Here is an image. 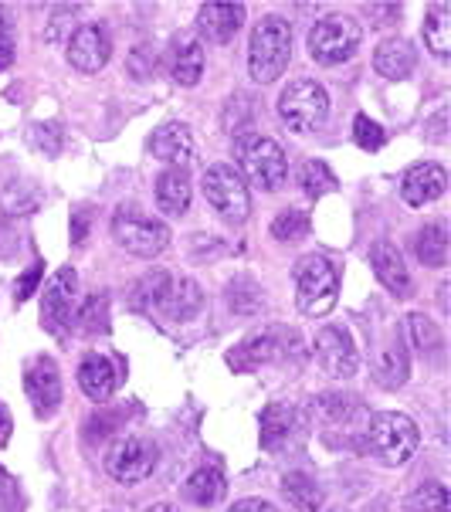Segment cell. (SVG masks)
<instances>
[{
	"instance_id": "obj_1",
	"label": "cell",
	"mask_w": 451,
	"mask_h": 512,
	"mask_svg": "<svg viewBox=\"0 0 451 512\" xmlns=\"http://www.w3.org/2000/svg\"><path fill=\"white\" fill-rule=\"evenodd\" d=\"M292 24L279 14H268L255 24L248 41V72L258 85H272L289 68Z\"/></svg>"
},
{
	"instance_id": "obj_2",
	"label": "cell",
	"mask_w": 451,
	"mask_h": 512,
	"mask_svg": "<svg viewBox=\"0 0 451 512\" xmlns=\"http://www.w3.org/2000/svg\"><path fill=\"white\" fill-rule=\"evenodd\" d=\"M234 156L241 163V173L268 194L282 190L285 180H289V156L279 143L262 133H241L238 143H234Z\"/></svg>"
},
{
	"instance_id": "obj_3",
	"label": "cell",
	"mask_w": 451,
	"mask_h": 512,
	"mask_svg": "<svg viewBox=\"0 0 451 512\" xmlns=\"http://www.w3.org/2000/svg\"><path fill=\"white\" fill-rule=\"evenodd\" d=\"M363 435H367V448L390 468L407 465L414 458V451H418V445H421L418 424L407 418V414H397V411L374 414Z\"/></svg>"
},
{
	"instance_id": "obj_4",
	"label": "cell",
	"mask_w": 451,
	"mask_h": 512,
	"mask_svg": "<svg viewBox=\"0 0 451 512\" xmlns=\"http://www.w3.org/2000/svg\"><path fill=\"white\" fill-rule=\"evenodd\" d=\"M340 295V268L326 255H306L296 265V302L302 316L319 319L336 306Z\"/></svg>"
},
{
	"instance_id": "obj_5",
	"label": "cell",
	"mask_w": 451,
	"mask_h": 512,
	"mask_svg": "<svg viewBox=\"0 0 451 512\" xmlns=\"http://www.w3.org/2000/svg\"><path fill=\"white\" fill-rule=\"evenodd\" d=\"M279 119L292 133H319L329 119V95L312 78H296L279 95Z\"/></svg>"
},
{
	"instance_id": "obj_6",
	"label": "cell",
	"mask_w": 451,
	"mask_h": 512,
	"mask_svg": "<svg viewBox=\"0 0 451 512\" xmlns=\"http://www.w3.org/2000/svg\"><path fill=\"white\" fill-rule=\"evenodd\" d=\"M363 41V28L353 17H343V14H329L323 21H316L309 28V38H306V48H309V58L323 68H333V65H343L357 55Z\"/></svg>"
},
{
	"instance_id": "obj_7",
	"label": "cell",
	"mask_w": 451,
	"mask_h": 512,
	"mask_svg": "<svg viewBox=\"0 0 451 512\" xmlns=\"http://www.w3.org/2000/svg\"><path fill=\"white\" fill-rule=\"evenodd\" d=\"M112 238L119 248H126L136 258H156L170 245V228L136 207H119L112 218Z\"/></svg>"
},
{
	"instance_id": "obj_8",
	"label": "cell",
	"mask_w": 451,
	"mask_h": 512,
	"mask_svg": "<svg viewBox=\"0 0 451 512\" xmlns=\"http://www.w3.org/2000/svg\"><path fill=\"white\" fill-rule=\"evenodd\" d=\"M201 187H204L207 204H211L224 221H234V224L248 221V214H251L248 187H245V180L228 167V163H214V167H207Z\"/></svg>"
},
{
	"instance_id": "obj_9",
	"label": "cell",
	"mask_w": 451,
	"mask_h": 512,
	"mask_svg": "<svg viewBox=\"0 0 451 512\" xmlns=\"http://www.w3.org/2000/svg\"><path fill=\"white\" fill-rule=\"evenodd\" d=\"M156 462H160V451H156L153 441L140 438V435H129V438H119L116 445L109 448L106 472L116 482L136 485V482L150 479V475L156 472Z\"/></svg>"
},
{
	"instance_id": "obj_10",
	"label": "cell",
	"mask_w": 451,
	"mask_h": 512,
	"mask_svg": "<svg viewBox=\"0 0 451 512\" xmlns=\"http://www.w3.org/2000/svg\"><path fill=\"white\" fill-rule=\"evenodd\" d=\"M316 360L329 377H353L360 367V353L353 346V336L343 326H323L316 333Z\"/></svg>"
},
{
	"instance_id": "obj_11",
	"label": "cell",
	"mask_w": 451,
	"mask_h": 512,
	"mask_svg": "<svg viewBox=\"0 0 451 512\" xmlns=\"http://www.w3.org/2000/svg\"><path fill=\"white\" fill-rule=\"evenodd\" d=\"M75 289H78V275L75 268H58L51 275V282L45 285L41 292V323H45L48 333H62L72 319V309H75Z\"/></svg>"
},
{
	"instance_id": "obj_12",
	"label": "cell",
	"mask_w": 451,
	"mask_h": 512,
	"mask_svg": "<svg viewBox=\"0 0 451 512\" xmlns=\"http://www.w3.org/2000/svg\"><path fill=\"white\" fill-rule=\"evenodd\" d=\"M153 282V302L160 306L163 312H167L170 319H190V316H197L204 306V292H201V285H197L194 279H167V275H156Z\"/></svg>"
},
{
	"instance_id": "obj_13",
	"label": "cell",
	"mask_w": 451,
	"mask_h": 512,
	"mask_svg": "<svg viewBox=\"0 0 451 512\" xmlns=\"http://www.w3.org/2000/svg\"><path fill=\"white\" fill-rule=\"evenodd\" d=\"M24 390H28L34 414L38 418H51L62 404V377H58V367L48 357H38L28 363L24 370Z\"/></svg>"
},
{
	"instance_id": "obj_14",
	"label": "cell",
	"mask_w": 451,
	"mask_h": 512,
	"mask_svg": "<svg viewBox=\"0 0 451 512\" xmlns=\"http://www.w3.org/2000/svg\"><path fill=\"white\" fill-rule=\"evenodd\" d=\"M109 55H112V41L102 24H82V28L72 34V41H68V62L85 75L102 72Z\"/></svg>"
},
{
	"instance_id": "obj_15",
	"label": "cell",
	"mask_w": 451,
	"mask_h": 512,
	"mask_svg": "<svg viewBox=\"0 0 451 512\" xmlns=\"http://www.w3.org/2000/svg\"><path fill=\"white\" fill-rule=\"evenodd\" d=\"M445 187H448L445 167H438V163H418V167H411L404 173L401 197H404V204L424 207V204L438 201V197L445 194Z\"/></svg>"
},
{
	"instance_id": "obj_16",
	"label": "cell",
	"mask_w": 451,
	"mask_h": 512,
	"mask_svg": "<svg viewBox=\"0 0 451 512\" xmlns=\"http://www.w3.org/2000/svg\"><path fill=\"white\" fill-rule=\"evenodd\" d=\"M370 265H374V275L387 292H394L397 299H407V295H411V272H407L404 255L397 251V245L377 241V245L370 248Z\"/></svg>"
},
{
	"instance_id": "obj_17",
	"label": "cell",
	"mask_w": 451,
	"mask_h": 512,
	"mask_svg": "<svg viewBox=\"0 0 451 512\" xmlns=\"http://www.w3.org/2000/svg\"><path fill=\"white\" fill-rule=\"evenodd\" d=\"M245 24V4H204L197 11V28L214 45H228Z\"/></svg>"
},
{
	"instance_id": "obj_18",
	"label": "cell",
	"mask_w": 451,
	"mask_h": 512,
	"mask_svg": "<svg viewBox=\"0 0 451 512\" xmlns=\"http://www.w3.org/2000/svg\"><path fill=\"white\" fill-rule=\"evenodd\" d=\"M153 156L163 160L167 167H187V160L194 156V136H190L187 123H163L153 133Z\"/></svg>"
},
{
	"instance_id": "obj_19",
	"label": "cell",
	"mask_w": 451,
	"mask_h": 512,
	"mask_svg": "<svg viewBox=\"0 0 451 512\" xmlns=\"http://www.w3.org/2000/svg\"><path fill=\"white\" fill-rule=\"evenodd\" d=\"M299 411L292 404H268L262 414V448L265 451H282L292 438L299 435Z\"/></svg>"
},
{
	"instance_id": "obj_20",
	"label": "cell",
	"mask_w": 451,
	"mask_h": 512,
	"mask_svg": "<svg viewBox=\"0 0 451 512\" xmlns=\"http://www.w3.org/2000/svg\"><path fill=\"white\" fill-rule=\"evenodd\" d=\"M78 387L85 390V397L95 404L109 401L112 390H116V367L109 363V357H99V353H89L78 367Z\"/></svg>"
},
{
	"instance_id": "obj_21",
	"label": "cell",
	"mask_w": 451,
	"mask_h": 512,
	"mask_svg": "<svg viewBox=\"0 0 451 512\" xmlns=\"http://www.w3.org/2000/svg\"><path fill=\"white\" fill-rule=\"evenodd\" d=\"M414 48H411V41L407 38H384L377 45V51H374V68L384 78H394V82H401V78H407L414 72Z\"/></svg>"
},
{
	"instance_id": "obj_22",
	"label": "cell",
	"mask_w": 451,
	"mask_h": 512,
	"mask_svg": "<svg viewBox=\"0 0 451 512\" xmlns=\"http://www.w3.org/2000/svg\"><path fill=\"white\" fill-rule=\"evenodd\" d=\"M407 367H411V363H407V350H404L401 336H390L374 353V377H377V384L387 390H397L407 384Z\"/></svg>"
},
{
	"instance_id": "obj_23",
	"label": "cell",
	"mask_w": 451,
	"mask_h": 512,
	"mask_svg": "<svg viewBox=\"0 0 451 512\" xmlns=\"http://www.w3.org/2000/svg\"><path fill=\"white\" fill-rule=\"evenodd\" d=\"M156 207H160L163 214H184L190 207V177L187 170L180 167H170L163 170L160 177H156Z\"/></svg>"
},
{
	"instance_id": "obj_24",
	"label": "cell",
	"mask_w": 451,
	"mask_h": 512,
	"mask_svg": "<svg viewBox=\"0 0 451 512\" xmlns=\"http://www.w3.org/2000/svg\"><path fill=\"white\" fill-rule=\"evenodd\" d=\"M424 48H428L438 62H448L451 58V4L448 0L431 4L428 17H424Z\"/></svg>"
},
{
	"instance_id": "obj_25",
	"label": "cell",
	"mask_w": 451,
	"mask_h": 512,
	"mask_svg": "<svg viewBox=\"0 0 451 512\" xmlns=\"http://www.w3.org/2000/svg\"><path fill=\"white\" fill-rule=\"evenodd\" d=\"M204 75V45L201 38H180L177 48H173V82L184 85H197Z\"/></svg>"
},
{
	"instance_id": "obj_26",
	"label": "cell",
	"mask_w": 451,
	"mask_h": 512,
	"mask_svg": "<svg viewBox=\"0 0 451 512\" xmlns=\"http://www.w3.org/2000/svg\"><path fill=\"white\" fill-rule=\"evenodd\" d=\"M184 496L194 502V506H218L221 496H224V475H221V468H214V465H204V468H197L194 475L187 479L184 485Z\"/></svg>"
},
{
	"instance_id": "obj_27",
	"label": "cell",
	"mask_w": 451,
	"mask_h": 512,
	"mask_svg": "<svg viewBox=\"0 0 451 512\" xmlns=\"http://www.w3.org/2000/svg\"><path fill=\"white\" fill-rule=\"evenodd\" d=\"M414 255L428 268H445L448 262V228L445 224H424L414 234Z\"/></svg>"
},
{
	"instance_id": "obj_28",
	"label": "cell",
	"mask_w": 451,
	"mask_h": 512,
	"mask_svg": "<svg viewBox=\"0 0 451 512\" xmlns=\"http://www.w3.org/2000/svg\"><path fill=\"white\" fill-rule=\"evenodd\" d=\"M282 496L289 499L292 509L299 512H319L323 506V489L316 485V479H309L306 472H289L282 479Z\"/></svg>"
},
{
	"instance_id": "obj_29",
	"label": "cell",
	"mask_w": 451,
	"mask_h": 512,
	"mask_svg": "<svg viewBox=\"0 0 451 512\" xmlns=\"http://www.w3.org/2000/svg\"><path fill=\"white\" fill-rule=\"evenodd\" d=\"M407 336H411V346L421 353V357H441V329L431 323L421 312H411L407 316Z\"/></svg>"
},
{
	"instance_id": "obj_30",
	"label": "cell",
	"mask_w": 451,
	"mask_h": 512,
	"mask_svg": "<svg viewBox=\"0 0 451 512\" xmlns=\"http://www.w3.org/2000/svg\"><path fill=\"white\" fill-rule=\"evenodd\" d=\"M312 404H316L319 418L333 421V424H350L353 414H360V401L350 394H319Z\"/></svg>"
},
{
	"instance_id": "obj_31",
	"label": "cell",
	"mask_w": 451,
	"mask_h": 512,
	"mask_svg": "<svg viewBox=\"0 0 451 512\" xmlns=\"http://www.w3.org/2000/svg\"><path fill=\"white\" fill-rule=\"evenodd\" d=\"M275 350H279V346L272 343V336H251V340H245L231 353V363L234 367H258V363L272 360Z\"/></svg>"
},
{
	"instance_id": "obj_32",
	"label": "cell",
	"mask_w": 451,
	"mask_h": 512,
	"mask_svg": "<svg viewBox=\"0 0 451 512\" xmlns=\"http://www.w3.org/2000/svg\"><path fill=\"white\" fill-rule=\"evenodd\" d=\"M299 187L306 190V197H323L329 190H336V173L323 160H309L299 173Z\"/></svg>"
},
{
	"instance_id": "obj_33",
	"label": "cell",
	"mask_w": 451,
	"mask_h": 512,
	"mask_svg": "<svg viewBox=\"0 0 451 512\" xmlns=\"http://www.w3.org/2000/svg\"><path fill=\"white\" fill-rule=\"evenodd\" d=\"M411 512H448V489L441 482H424L407 496Z\"/></svg>"
},
{
	"instance_id": "obj_34",
	"label": "cell",
	"mask_w": 451,
	"mask_h": 512,
	"mask_svg": "<svg viewBox=\"0 0 451 512\" xmlns=\"http://www.w3.org/2000/svg\"><path fill=\"white\" fill-rule=\"evenodd\" d=\"M272 234L279 241H299L309 234V214L306 211H282L272 221Z\"/></svg>"
},
{
	"instance_id": "obj_35",
	"label": "cell",
	"mask_w": 451,
	"mask_h": 512,
	"mask_svg": "<svg viewBox=\"0 0 451 512\" xmlns=\"http://www.w3.org/2000/svg\"><path fill=\"white\" fill-rule=\"evenodd\" d=\"M353 140H357L360 150L377 153L387 136H384V129H380V123H374L370 116H357L353 119Z\"/></svg>"
},
{
	"instance_id": "obj_36",
	"label": "cell",
	"mask_w": 451,
	"mask_h": 512,
	"mask_svg": "<svg viewBox=\"0 0 451 512\" xmlns=\"http://www.w3.org/2000/svg\"><path fill=\"white\" fill-rule=\"evenodd\" d=\"M228 302H231V309H238V312H255L262 306V292H258L251 282L241 279V282L228 285Z\"/></svg>"
},
{
	"instance_id": "obj_37",
	"label": "cell",
	"mask_w": 451,
	"mask_h": 512,
	"mask_svg": "<svg viewBox=\"0 0 451 512\" xmlns=\"http://www.w3.org/2000/svg\"><path fill=\"white\" fill-rule=\"evenodd\" d=\"M14 51H17V45H14V28H11V14L0 7V72H7L11 68V62H14Z\"/></svg>"
},
{
	"instance_id": "obj_38",
	"label": "cell",
	"mask_w": 451,
	"mask_h": 512,
	"mask_svg": "<svg viewBox=\"0 0 451 512\" xmlns=\"http://www.w3.org/2000/svg\"><path fill=\"white\" fill-rule=\"evenodd\" d=\"M41 272H45V265H31L28 272H24V279L17 282V302H24V299H31L34 289H38V279H41Z\"/></svg>"
},
{
	"instance_id": "obj_39",
	"label": "cell",
	"mask_w": 451,
	"mask_h": 512,
	"mask_svg": "<svg viewBox=\"0 0 451 512\" xmlns=\"http://www.w3.org/2000/svg\"><path fill=\"white\" fill-rule=\"evenodd\" d=\"M228 512H279V509L265 499H241V502H234Z\"/></svg>"
},
{
	"instance_id": "obj_40",
	"label": "cell",
	"mask_w": 451,
	"mask_h": 512,
	"mask_svg": "<svg viewBox=\"0 0 451 512\" xmlns=\"http://www.w3.org/2000/svg\"><path fill=\"white\" fill-rule=\"evenodd\" d=\"M11 485H14V482H11V475H7L4 468H0V499L11 496Z\"/></svg>"
},
{
	"instance_id": "obj_41",
	"label": "cell",
	"mask_w": 451,
	"mask_h": 512,
	"mask_svg": "<svg viewBox=\"0 0 451 512\" xmlns=\"http://www.w3.org/2000/svg\"><path fill=\"white\" fill-rule=\"evenodd\" d=\"M7 431H11V421H7L4 407H0V441H7Z\"/></svg>"
},
{
	"instance_id": "obj_42",
	"label": "cell",
	"mask_w": 451,
	"mask_h": 512,
	"mask_svg": "<svg viewBox=\"0 0 451 512\" xmlns=\"http://www.w3.org/2000/svg\"><path fill=\"white\" fill-rule=\"evenodd\" d=\"M150 512H173L170 506H156V509H150Z\"/></svg>"
},
{
	"instance_id": "obj_43",
	"label": "cell",
	"mask_w": 451,
	"mask_h": 512,
	"mask_svg": "<svg viewBox=\"0 0 451 512\" xmlns=\"http://www.w3.org/2000/svg\"><path fill=\"white\" fill-rule=\"evenodd\" d=\"M333 512H346V509H333Z\"/></svg>"
}]
</instances>
